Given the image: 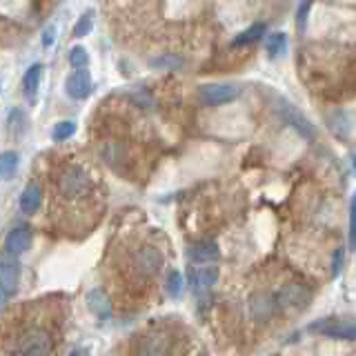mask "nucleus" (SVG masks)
I'll use <instances>...</instances> for the list:
<instances>
[{
  "label": "nucleus",
  "instance_id": "f3484780",
  "mask_svg": "<svg viewBox=\"0 0 356 356\" xmlns=\"http://www.w3.org/2000/svg\"><path fill=\"white\" fill-rule=\"evenodd\" d=\"M265 49H267V56H270L272 60L274 58H281V56L285 54V49H287V33H283V31L270 33Z\"/></svg>",
  "mask_w": 356,
  "mask_h": 356
},
{
  "label": "nucleus",
  "instance_id": "a211bd4d",
  "mask_svg": "<svg viewBox=\"0 0 356 356\" xmlns=\"http://www.w3.org/2000/svg\"><path fill=\"white\" fill-rule=\"evenodd\" d=\"M283 114H285V118H287V122H292V125L300 131V134H305L307 138H312L314 136V127L309 125V122L298 114V111L294 109V107H289V105H283Z\"/></svg>",
  "mask_w": 356,
  "mask_h": 356
},
{
  "label": "nucleus",
  "instance_id": "dca6fc26",
  "mask_svg": "<svg viewBox=\"0 0 356 356\" xmlns=\"http://www.w3.org/2000/svg\"><path fill=\"white\" fill-rule=\"evenodd\" d=\"M265 22H254L252 27H248V29H243L236 38L232 40V44L234 47H245V44H252V42H256L259 40L263 33H265Z\"/></svg>",
  "mask_w": 356,
  "mask_h": 356
},
{
  "label": "nucleus",
  "instance_id": "cd10ccee",
  "mask_svg": "<svg viewBox=\"0 0 356 356\" xmlns=\"http://www.w3.org/2000/svg\"><path fill=\"white\" fill-rule=\"evenodd\" d=\"M341 265H343V250L334 252V265H332V276H339L341 272Z\"/></svg>",
  "mask_w": 356,
  "mask_h": 356
},
{
  "label": "nucleus",
  "instance_id": "bb28decb",
  "mask_svg": "<svg viewBox=\"0 0 356 356\" xmlns=\"http://www.w3.org/2000/svg\"><path fill=\"white\" fill-rule=\"evenodd\" d=\"M54 40H56V27L47 25V27H44V31H42V44H44V47H51Z\"/></svg>",
  "mask_w": 356,
  "mask_h": 356
},
{
  "label": "nucleus",
  "instance_id": "423d86ee",
  "mask_svg": "<svg viewBox=\"0 0 356 356\" xmlns=\"http://www.w3.org/2000/svg\"><path fill=\"white\" fill-rule=\"evenodd\" d=\"M65 89H67V94H70L72 98L83 100V98H87L89 94H92L94 85H92V78H89V74L85 70H76L74 74L67 76Z\"/></svg>",
  "mask_w": 356,
  "mask_h": 356
},
{
  "label": "nucleus",
  "instance_id": "412c9836",
  "mask_svg": "<svg viewBox=\"0 0 356 356\" xmlns=\"http://www.w3.org/2000/svg\"><path fill=\"white\" fill-rule=\"evenodd\" d=\"M152 67L154 70H181L183 67V58L172 54H163L159 58H152Z\"/></svg>",
  "mask_w": 356,
  "mask_h": 356
},
{
  "label": "nucleus",
  "instance_id": "0eeeda50",
  "mask_svg": "<svg viewBox=\"0 0 356 356\" xmlns=\"http://www.w3.org/2000/svg\"><path fill=\"white\" fill-rule=\"evenodd\" d=\"M172 352V339L167 334H149L140 343V354L143 356H170Z\"/></svg>",
  "mask_w": 356,
  "mask_h": 356
},
{
  "label": "nucleus",
  "instance_id": "5701e85b",
  "mask_svg": "<svg viewBox=\"0 0 356 356\" xmlns=\"http://www.w3.org/2000/svg\"><path fill=\"white\" fill-rule=\"evenodd\" d=\"M92 27H94V11L92 9H87L85 14L78 18V22L74 25V33L78 38H85L89 31H92Z\"/></svg>",
  "mask_w": 356,
  "mask_h": 356
},
{
  "label": "nucleus",
  "instance_id": "7ed1b4c3",
  "mask_svg": "<svg viewBox=\"0 0 356 356\" xmlns=\"http://www.w3.org/2000/svg\"><path fill=\"white\" fill-rule=\"evenodd\" d=\"M238 94H241V89L229 83H207V85H200L196 92L198 100L207 107L227 105L234 98H238Z\"/></svg>",
  "mask_w": 356,
  "mask_h": 356
},
{
  "label": "nucleus",
  "instance_id": "a878e982",
  "mask_svg": "<svg viewBox=\"0 0 356 356\" xmlns=\"http://www.w3.org/2000/svg\"><path fill=\"white\" fill-rule=\"evenodd\" d=\"M309 7H312V0H303V3H300V7H298L296 22H298V27H300V29H303V27H305V22H307V11H309Z\"/></svg>",
  "mask_w": 356,
  "mask_h": 356
},
{
  "label": "nucleus",
  "instance_id": "39448f33",
  "mask_svg": "<svg viewBox=\"0 0 356 356\" xmlns=\"http://www.w3.org/2000/svg\"><path fill=\"white\" fill-rule=\"evenodd\" d=\"M312 332H321L325 337L341 339V341H354L356 337L354 323L350 321H321L316 325H312Z\"/></svg>",
  "mask_w": 356,
  "mask_h": 356
},
{
  "label": "nucleus",
  "instance_id": "f257e3e1",
  "mask_svg": "<svg viewBox=\"0 0 356 356\" xmlns=\"http://www.w3.org/2000/svg\"><path fill=\"white\" fill-rule=\"evenodd\" d=\"M92 181H89V174L78 165H67L65 170L58 174V192L65 198H81L83 194L89 192Z\"/></svg>",
  "mask_w": 356,
  "mask_h": 356
},
{
  "label": "nucleus",
  "instance_id": "c85d7f7f",
  "mask_svg": "<svg viewBox=\"0 0 356 356\" xmlns=\"http://www.w3.org/2000/svg\"><path fill=\"white\" fill-rule=\"evenodd\" d=\"M5 303H7V289L0 285V307H3Z\"/></svg>",
  "mask_w": 356,
  "mask_h": 356
},
{
  "label": "nucleus",
  "instance_id": "f03ea898",
  "mask_svg": "<svg viewBox=\"0 0 356 356\" xmlns=\"http://www.w3.org/2000/svg\"><path fill=\"white\" fill-rule=\"evenodd\" d=\"M16 348L22 356H47L54 348V339L47 330L31 327L20 334Z\"/></svg>",
  "mask_w": 356,
  "mask_h": 356
},
{
  "label": "nucleus",
  "instance_id": "f8f14e48",
  "mask_svg": "<svg viewBox=\"0 0 356 356\" xmlns=\"http://www.w3.org/2000/svg\"><path fill=\"white\" fill-rule=\"evenodd\" d=\"M189 281L194 287H211L218 281V270L216 267H192L189 270Z\"/></svg>",
  "mask_w": 356,
  "mask_h": 356
},
{
  "label": "nucleus",
  "instance_id": "aec40b11",
  "mask_svg": "<svg viewBox=\"0 0 356 356\" xmlns=\"http://www.w3.org/2000/svg\"><path fill=\"white\" fill-rule=\"evenodd\" d=\"M7 127H9V134H11V136H14V138H20V134L25 131V111L11 109L9 120H7Z\"/></svg>",
  "mask_w": 356,
  "mask_h": 356
},
{
  "label": "nucleus",
  "instance_id": "2eb2a0df",
  "mask_svg": "<svg viewBox=\"0 0 356 356\" xmlns=\"http://www.w3.org/2000/svg\"><path fill=\"white\" fill-rule=\"evenodd\" d=\"M40 78H42V65L40 63H33L29 70L25 72V78H22V92H25L29 98H33V96L38 94Z\"/></svg>",
  "mask_w": 356,
  "mask_h": 356
},
{
  "label": "nucleus",
  "instance_id": "4be33fe9",
  "mask_svg": "<svg viewBox=\"0 0 356 356\" xmlns=\"http://www.w3.org/2000/svg\"><path fill=\"white\" fill-rule=\"evenodd\" d=\"M74 131H76V122H72V120H60V122H56V125H54L51 138L54 140H67V138L74 136Z\"/></svg>",
  "mask_w": 356,
  "mask_h": 356
},
{
  "label": "nucleus",
  "instance_id": "6ab92c4d",
  "mask_svg": "<svg viewBox=\"0 0 356 356\" xmlns=\"http://www.w3.org/2000/svg\"><path fill=\"white\" fill-rule=\"evenodd\" d=\"M18 163H20V159H18V152H3L0 154V178H11L16 174V170H18Z\"/></svg>",
  "mask_w": 356,
  "mask_h": 356
},
{
  "label": "nucleus",
  "instance_id": "9d476101",
  "mask_svg": "<svg viewBox=\"0 0 356 356\" xmlns=\"http://www.w3.org/2000/svg\"><path fill=\"white\" fill-rule=\"evenodd\" d=\"M187 256L192 263H211L218 259V245L214 241H200L189 248Z\"/></svg>",
  "mask_w": 356,
  "mask_h": 356
},
{
  "label": "nucleus",
  "instance_id": "9b49d317",
  "mask_svg": "<svg viewBox=\"0 0 356 356\" xmlns=\"http://www.w3.org/2000/svg\"><path fill=\"white\" fill-rule=\"evenodd\" d=\"M40 200H42L40 185L38 183H29L25 187V192L20 194V209H22V214H33V211H38Z\"/></svg>",
  "mask_w": 356,
  "mask_h": 356
},
{
  "label": "nucleus",
  "instance_id": "4468645a",
  "mask_svg": "<svg viewBox=\"0 0 356 356\" xmlns=\"http://www.w3.org/2000/svg\"><path fill=\"white\" fill-rule=\"evenodd\" d=\"M307 292L300 285H285L281 289V294H278V303L281 305H303L307 303Z\"/></svg>",
  "mask_w": 356,
  "mask_h": 356
},
{
  "label": "nucleus",
  "instance_id": "6e6552de",
  "mask_svg": "<svg viewBox=\"0 0 356 356\" xmlns=\"http://www.w3.org/2000/svg\"><path fill=\"white\" fill-rule=\"evenodd\" d=\"M87 307L89 312L98 318V321H107L111 316V303H109V296L103 292V289H89L87 292Z\"/></svg>",
  "mask_w": 356,
  "mask_h": 356
},
{
  "label": "nucleus",
  "instance_id": "20e7f679",
  "mask_svg": "<svg viewBox=\"0 0 356 356\" xmlns=\"http://www.w3.org/2000/svg\"><path fill=\"white\" fill-rule=\"evenodd\" d=\"M134 270H136L143 278H149L154 274H159V270L163 267V254L156 248H140L136 254H134Z\"/></svg>",
  "mask_w": 356,
  "mask_h": 356
},
{
  "label": "nucleus",
  "instance_id": "ddd939ff",
  "mask_svg": "<svg viewBox=\"0 0 356 356\" xmlns=\"http://www.w3.org/2000/svg\"><path fill=\"white\" fill-rule=\"evenodd\" d=\"M18 278H20V270L14 261H5L0 259V285H3L7 292H14L18 287Z\"/></svg>",
  "mask_w": 356,
  "mask_h": 356
},
{
  "label": "nucleus",
  "instance_id": "1a4fd4ad",
  "mask_svg": "<svg viewBox=\"0 0 356 356\" xmlns=\"http://www.w3.org/2000/svg\"><path fill=\"white\" fill-rule=\"evenodd\" d=\"M29 248H31V234H29V229H25V227H16V229H11V232L7 234V238H5V250H7L9 254L18 256V254H22V252H27Z\"/></svg>",
  "mask_w": 356,
  "mask_h": 356
},
{
  "label": "nucleus",
  "instance_id": "393cba45",
  "mask_svg": "<svg viewBox=\"0 0 356 356\" xmlns=\"http://www.w3.org/2000/svg\"><path fill=\"white\" fill-rule=\"evenodd\" d=\"M167 292H170L172 298H178L183 292V276L181 272H170V276H167Z\"/></svg>",
  "mask_w": 356,
  "mask_h": 356
},
{
  "label": "nucleus",
  "instance_id": "b1692460",
  "mask_svg": "<svg viewBox=\"0 0 356 356\" xmlns=\"http://www.w3.org/2000/svg\"><path fill=\"white\" fill-rule=\"evenodd\" d=\"M87 60H89V56L85 51V47H81V44H76V47H72L70 51V63L74 70H85L87 67Z\"/></svg>",
  "mask_w": 356,
  "mask_h": 356
}]
</instances>
